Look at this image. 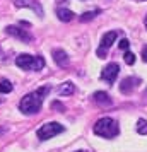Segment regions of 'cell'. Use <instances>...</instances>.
<instances>
[{
    "label": "cell",
    "instance_id": "6da1fadb",
    "mask_svg": "<svg viewBox=\"0 0 147 152\" xmlns=\"http://www.w3.org/2000/svg\"><path fill=\"white\" fill-rule=\"evenodd\" d=\"M50 86H43L39 89L33 91V92H29L26 96L21 99V103H19V110L24 113V115H36L38 111L41 110L43 106V101H45V97L48 96L50 92Z\"/></svg>",
    "mask_w": 147,
    "mask_h": 152
},
{
    "label": "cell",
    "instance_id": "7a4b0ae2",
    "mask_svg": "<svg viewBox=\"0 0 147 152\" xmlns=\"http://www.w3.org/2000/svg\"><path fill=\"white\" fill-rule=\"evenodd\" d=\"M94 133L99 135V137H103V138L116 137V135L120 133L118 123H116L113 118H108V116L101 118V120H98L96 125H94Z\"/></svg>",
    "mask_w": 147,
    "mask_h": 152
},
{
    "label": "cell",
    "instance_id": "3957f363",
    "mask_svg": "<svg viewBox=\"0 0 147 152\" xmlns=\"http://www.w3.org/2000/svg\"><path fill=\"white\" fill-rule=\"evenodd\" d=\"M15 65L22 70H41L45 69V58L33 55H19L15 58Z\"/></svg>",
    "mask_w": 147,
    "mask_h": 152
},
{
    "label": "cell",
    "instance_id": "277c9868",
    "mask_svg": "<svg viewBox=\"0 0 147 152\" xmlns=\"http://www.w3.org/2000/svg\"><path fill=\"white\" fill-rule=\"evenodd\" d=\"M63 130H65L63 125L56 123V121H50V123H45L41 128L38 130V138H39V140H48V138H53L55 135L62 133Z\"/></svg>",
    "mask_w": 147,
    "mask_h": 152
},
{
    "label": "cell",
    "instance_id": "5b68a950",
    "mask_svg": "<svg viewBox=\"0 0 147 152\" xmlns=\"http://www.w3.org/2000/svg\"><path fill=\"white\" fill-rule=\"evenodd\" d=\"M116 38H118V33H116V31H108V33L103 36V39H101V45H99L98 51H96L99 58H105L106 53H108V50L111 48V45L116 41Z\"/></svg>",
    "mask_w": 147,
    "mask_h": 152
},
{
    "label": "cell",
    "instance_id": "8992f818",
    "mask_svg": "<svg viewBox=\"0 0 147 152\" xmlns=\"http://www.w3.org/2000/svg\"><path fill=\"white\" fill-rule=\"evenodd\" d=\"M118 74H120L118 63H110V65H106L105 69H103V72H101V79H103L105 82H108V84H113L115 80H116Z\"/></svg>",
    "mask_w": 147,
    "mask_h": 152
},
{
    "label": "cell",
    "instance_id": "52a82bcc",
    "mask_svg": "<svg viewBox=\"0 0 147 152\" xmlns=\"http://www.w3.org/2000/svg\"><path fill=\"white\" fill-rule=\"evenodd\" d=\"M5 31H7V34L14 36V38L21 39V41L29 43L31 39H33V36L29 34L26 29H21V28H17V26H7V28H5Z\"/></svg>",
    "mask_w": 147,
    "mask_h": 152
},
{
    "label": "cell",
    "instance_id": "ba28073f",
    "mask_svg": "<svg viewBox=\"0 0 147 152\" xmlns=\"http://www.w3.org/2000/svg\"><path fill=\"white\" fill-rule=\"evenodd\" d=\"M14 5L15 7H28V9H33L38 15H43V9L41 5L38 4V2H34V0H14Z\"/></svg>",
    "mask_w": 147,
    "mask_h": 152
},
{
    "label": "cell",
    "instance_id": "9c48e42d",
    "mask_svg": "<svg viewBox=\"0 0 147 152\" xmlns=\"http://www.w3.org/2000/svg\"><path fill=\"white\" fill-rule=\"evenodd\" d=\"M139 82L140 80L137 79V77H127V79H123L121 84H120V91H121L123 94H128V92H132V91L137 87Z\"/></svg>",
    "mask_w": 147,
    "mask_h": 152
},
{
    "label": "cell",
    "instance_id": "30bf717a",
    "mask_svg": "<svg viewBox=\"0 0 147 152\" xmlns=\"http://www.w3.org/2000/svg\"><path fill=\"white\" fill-rule=\"evenodd\" d=\"M53 60H55V63L58 67H62V69L69 65V56H67V53H65L63 50H55V51H53Z\"/></svg>",
    "mask_w": 147,
    "mask_h": 152
},
{
    "label": "cell",
    "instance_id": "8fae6325",
    "mask_svg": "<svg viewBox=\"0 0 147 152\" xmlns=\"http://www.w3.org/2000/svg\"><path fill=\"white\" fill-rule=\"evenodd\" d=\"M92 99H94V103H98L99 106H110V104H111V97L108 96L106 92H103V91L94 92V94H92Z\"/></svg>",
    "mask_w": 147,
    "mask_h": 152
},
{
    "label": "cell",
    "instance_id": "7c38bea8",
    "mask_svg": "<svg viewBox=\"0 0 147 152\" xmlns=\"http://www.w3.org/2000/svg\"><path fill=\"white\" fill-rule=\"evenodd\" d=\"M56 15H58V19L62 22H70L72 19H74V12L72 10H69V9H56Z\"/></svg>",
    "mask_w": 147,
    "mask_h": 152
},
{
    "label": "cell",
    "instance_id": "4fadbf2b",
    "mask_svg": "<svg viewBox=\"0 0 147 152\" xmlns=\"http://www.w3.org/2000/svg\"><path fill=\"white\" fill-rule=\"evenodd\" d=\"M75 92V86L72 82H63L60 87H58V94L60 96H70V94H74Z\"/></svg>",
    "mask_w": 147,
    "mask_h": 152
},
{
    "label": "cell",
    "instance_id": "5bb4252c",
    "mask_svg": "<svg viewBox=\"0 0 147 152\" xmlns=\"http://www.w3.org/2000/svg\"><path fill=\"white\" fill-rule=\"evenodd\" d=\"M10 91H12V84H10V80L2 79V80H0V94H5V92H10Z\"/></svg>",
    "mask_w": 147,
    "mask_h": 152
},
{
    "label": "cell",
    "instance_id": "9a60e30c",
    "mask_svg": "<svg viewBox=\"0 0 147 152\" xmlns=\"http://www.w3.org/2000/svg\"><path fill=\"white\" fill-rule=\"evenodd\" d=\"M99 14V10H91V12H84V14L80 15V21L82 22H87V21H92L96 15Z\"/></svg>",
    "mask_w": 147,
    "mask_h": 152
},
{
    "label": "cell",
    "instance_id": "2e32d148",
    "mask_svg": "<svg viewBox=\"0 0 147 152\" xmlns=\"http://www.w3.org/2000/svg\"><path fill=\"white\" fill-rule=\"evenodd\" d=\"M137 132L140 135H147V120H139L137 121Z\"/></svg>",
    "mask_w": 147,
    "mask_h": 152
},
{
    "label": "cell",
    "instance_id": "e0dca14e",
    "mask_svg": "<svg viewBox=\"0 0 147 152\" xmlns=\"http://www.w3.org/2000/svg\"><path fill=\"white\" fill-rule=\"evenodd\" d=\"M123 60H125L127 65H133V63H135V55H133L132 51H128V50H127L125 55H123Z\"/></svg>",
    "mask_w": 147,
    "mask_h": 152
},
{
    "label": "cell",
    "instance_id": "ac0fdd59",
    "mask_svg": "<svg viewBox=\"0 0 147 152\" xmlns=\"http://www.w3.org/2000/svg\"><path fill=\"white\" fill-rule=\"evenodd\" d=\"M118 46H120V50H128V46H130V41H128L127 38H123V39L118 43Z\"/></svg>",
    "mask_w": 147,
    "mask_h": 152
},
{
    "label": "cell",
    "instance_id": "d6986e66",
    "mask_svg": "<svg viewBox=\"0 0 147 152\" xmlns=\"http://www.w3.org/2000/svg\"><path fill=\"white\" fill-rule=\"evenodd\" d=\"M51 108H56V110H65V108H63V106H62V104H60V103H56V101H55V103H51Z\"/></svg>",
    "mask_w": 147,
    "mask_h": 152
},
{
    "label": "cell",
    "instance_id": "ffe728a7",
    "mask_svg": "<svg viewBox=\"0 0 147 152\" xmlns=\"http://www.w3.org/2000/svg\"><path fill=\"white\" fill-rule=\"evenodd\" d=\"M142 60L147 63V46H144V50H142Z\"/></svg>",
    "mask_w": 147,
    "mask_h": 152
},
{
    "label": "cell",
    "instance_id": "44dd1931",
    "mask_svg": "<svg viewBox=\"0 0 147 152\" xmlns=\"http://www.w3.org/2000/svg\"><path fill=\"white\" fill-rule=\"evenodd\" d=\"M144 24H146V29H147V15H146V21H144Z\"/></svg>",
    "mask_w": 147,
    "mask_h": 152
},
{
    "label": "cell",
    "instance_id": "7402d4cb",
    "mask_svg": "<svg viewBox=\"0 0 147 152\" xmlns=\"http://www.w3.org/2000/svg\"><path fill=\"white\" fill-rule=\"evenodd\" d=\"M137 2H144V0H137Z\"/></svg>",
    "mask_w": 147,
    "mask_h": 152
},
{
    "label": "cell",
    "instance_id": "603a6c76",
    "mask_svg": "<svg viewBox=\"0 0 147 152\" xmlns=\"http://www.w3.org/2000/svg\"><path fill=\"white\" fill-rule=\"evenodd\" d=\"M79 152H80V151H79Z\"/></svg>",
    "mask_w": 147,
    "mask_h": 152
}]
</instances>
